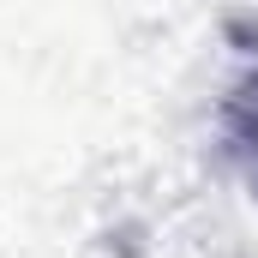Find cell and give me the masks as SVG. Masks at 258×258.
I'll use <instances>...</instances> for the list:
<instances>
[{
    "mask_svg": "<svg viewBox=\"0 0 258 258\" xmlns=\"http://www.w3.org/2000/svg\"><path fill=\"white\" fill-rule=\"evenodd\" d=\"M234 132H240V144L252 150V162H258V78L234 96Z\"/></svg>",
    "mask_w": 258,
    "mask_h": 258,
    "instance_id": "cell-1",
    "label": "cell"
}]
</instances>
